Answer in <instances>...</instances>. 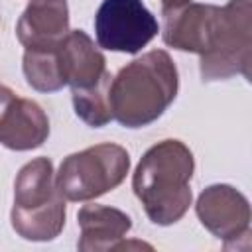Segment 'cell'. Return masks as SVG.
<instances>
[{
  "instance_id": "30bf717a",
  "label": "cell",
  "mask_w": 252,
  "mask_h": 252,
  "mask_svg": "<svg viewBox=\"0 0 252 252\" xmlns=\"http://www.w3.org/2000/svg\"><path fill=\"white\" fill-rule=\"evenodd\" d=\"M77 222L81 228L77 248L81 252L118 250L132 228V219L124 211L96 203L83 205L77 213Z\"/></svg>"
},
{
  "instance_id": "ba28073f",
  "label": "cell",
  "mask_w": 252,
  "mask_h": 252,
  "mask_svg": "<svg viewBox=\"0 0 252 252\" xmlns=\"http://www.w3.org/2000/svg\"><path fill=\"white\" fill-rule=\"evenodd\" d=\"M47 138L49 118L43 108L0 85V144L14 152H30L43 146Z\"/></svg>"
},
{
  "instance_id": "8992f818",
  "label": "cell",
  "mask_w": 252,
  "mask_h": 252,
  "mask_svg": "<svg viewBox=\"0 0 252 252\" xmlns=\"http://www.w3.org/2000/svg\"><path fill=\"white\" fill-rule=\"evenodd\" d=\"M159 32L156 16L142 0H102L94 14V35L102 49L142 51Z\"/></svg>"
},
{
  "instance_id": "7a4b0ae2",
  "label": "cell",
  "mask_w": 252,
  "mask_h": 252,
  "mask_svg": "<svg viewBox=\"0 0 252 252\" xmlns=\"http://www.w3.org/2000/svg\"><path fill=\"white\" fill-rule=\"evenodd\" d=\"M193 171V152L181 140H161L142 156L132 189L154 224L169 226L189 211Z\"/></svg>"
},
{
  "instance_id": "52a82bcc",
  "label": "cell",
  "mask_w": 252,
  "mask_h": 252,
  "mask_svg": "<svg viewBox=\"0 0 252 252\" xmlns=\"http://www.w3.org/2000/svg\"><path fill=\"white\" fill-rule=\"evenodd\" d=\"M195 213L201 224L224 242V248L250 236V203L232 185L215 183L203 189L197 197Z\"/></svg>"
},
{
  "instance_id": "4fadbf2b",
  "label": "cell",
  "mask_w": 252,
  "mask_h": 252,
  "mask_svg": "<svg viewBox=\"0 0 252 252\" xmlns=\"http://www.w3.org/2000/svg\"><path fill=\"white\" fill-rule=\"evenodd\" d=\"M110 73H106L96 85L89 89H71L75 114L91 128H102L112 120L110 102H108V87Z\"/></svg>"
},
{
  "instance_id": "3957f363",
  "label": "cell",
  "mask_w": 252,
  "mask_h": 252,
  "mask_svg": "<svg viewBox=\"0 0 252 252\" xmlns=\"http://www.w3.org/2000/svg\"><path fill=\"white\" fill-rule=\"evenodd\" d=\"M179 73L171 55L152 49L124 65L108 87L112 118L124 128H144L156 122L175 100Z\"/></svg>"
},
{
  "instance_id": "5b68a950",
  "label": "cell",
  "mask_w": 252,
  "mask_h": 252,
  "mask_svg": "<svg viewBox=\"0 0 252 252\" xmlns=\"http://www.w3.org/2000/svg\"><path fill=\"white\" fill-rule=\"evenodd\" d=\"M130 171L126 148L104 142L69 154L55 173V185L67 201H91L116 189Z\"/></svg>"
},
{
  "instance_id": "9c48e42d",
  "label": "cell",
  "mask_w": 252,
  "mask_h": 252,
  "mask_svg": "<svg viewBox=\"0 0 252 252\" xmlns=\"http://www.w3.org/2000/svg\"><path fill=\"white\" fill-rule=\"evenodd\" d=\"M69 32L67 0H30L16 24L26 49H57Z\"/></svg>"
},
{
  "instance_id": "6da1fadb",
  "label": "cell",
  "mask_w": 252,
  "mask_h": 252,
  "mask_svg": "<svg viewBox=\"0 0 252 252\" xmlns=\"http://www.w3.org/2000/svg\"><path fill=\"white\" fill-rule=\"evenodd\" d=\"M161 14L165 45L201 55L203 81H224L234 75L250 79V0H228L222 8L187 2L179 8L161 10Z\"/></svg>"
},
{
  "instance_id": "5bb4252c",
  "label": "cell",
  "mask_w": 252,
  "mask_h": 252,
  "mask_svg": "<svg viewBox=\"0 0 252 252\" xmlns=\"http://www.w3.org/2000/svg\"><path fill=\"white\" fill-rule=\"evenodd\" d=\"M191 0H161V10H171V8H179L183 4H187Z\"/></svg>"
},
{
  "instance_id": "277c9868",
  "label": "cell",
  "mask_w": 252,
  "mask_h": 252,
  "mask_svg": "<svg viewBox=\"0 0 252 252\" xmlns=\"http://www.w3.org/2000/svg\"><path fill=\"white\" fill-rule=\"evenodd\" d=\"M65 217V197L55 185L51 159L35 158L28 161L14 181L10 220L16 234L32 242L53 240L61 234Z\"/></svg>"
},
{
  "instance_id": "7c38bea8",
  "label": "cell",
  "mask_w": 252,
  "mask_h": 252,
  "mask_svg": "<svg viewBox=\"0 0 252 252\" xmlns=\"http://www.w3.org/2000/svg\"><path fill=\"white\" fill-rule=\"evenodd\" d=\"M22 69L28 85L39 93H55L65 87L57 49H26Z\"/></svg>"
},
{
  "instance_id": "8fae6325",
  "label": "cell",
  "mask_w": 252,
  "mask_h": 252,
  "mask_svg": "<svg viewBox=\"0 0 252 252\" xmlns=\"http://www.w3.org/2000/svg\"><path fill=\"white\" fill-rule=\"evenodd\" d=\"M57 55L65 85L71 89H89L108 73L104 55L83 30H71L57 47Z\"/></svg>"
}]
</instances>
